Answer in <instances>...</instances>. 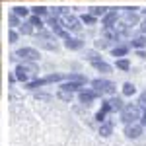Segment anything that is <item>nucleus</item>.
Listing matches in <instances>:
<instances>
[{
	"label": "nucleus",
	"instance_id": "nucleus-16",
	"mask_svg": "<svg viewBox=\"0 0 146 146\" xmlns=\"http://www.w3.org/2000/svg\"><path fill=\"white\" fill-rule=\"evenodd\" d=\"M27 22L31 23V25H33L37 31H39V29H45V25H47L45 18H41V16H35V14H31V16L27 18Z\"/></svg>",
	"mask_w": 146,
	"mask_h": 146
},
{
	"label": "nucleus",
	"instance_id": "nucleus-12",
	"mask_svg": "<svg viewBox=\"0 0 146 146\" xmlns=\"http://www.w3.org/2000/svg\"><path fill=\"white\" fill-rule=\"evenodd\" d=\"M92 66H94V70H98V72H101V74H111L113 72V66L109 64V62H105L103 58H98V60H94V62H90Z\"/></svg>",
	"mask_w": 146,
	"mask_h": 146
},
{
	"label": "nucleus",
	"instance_id": "nucleus-11",
	"mask_svg": "<svg viewBox=\"0 0 146 146\" xmlns=\"http://www.w3.org/2000/svg\"><path fill=\"white\" fill-rule=\"evenodd\" d=\"M58 90H66V92L76 94V92H82V90H84V84H82V82H74V80H64V82H60Z\"/></svg>",
	"mask_w": 146,
	"mask_h": 146
},
{
	"label": "nucleus",
	"instance_id": "nucleus-24",
	"mask_svg": "<svg viewBox=\"0 0 146 146\" xmlns=\"http://www.w3.org/2000/svg\"><path fill=\"white\" fill-rule=\"evenodd\" d=\"M136 94V86L133 82H125L123 84V96L125 98H131V96H135Z\"/></svg>",
	"mask_w": 146,
	"mask_h": 146
},
{
	"label": "nucleus",
	"instance_id": "nucleus-17",
	"mask_svg": "<svg viewBox=\"0 0 146 146\" xmlns=\"http://www.w3.org/2000/svg\"><path fill=\"white\" fill-rule=\"evenodd\" d=\"M129 49H131V45H117L111 49V56H115V58H123V56L129 55Z\"/></svg>",
	"mask_w": 146,
	"mask_h": 146
},
{
	"label": "nucleus",
	"instance_id": "nucleus-4",
	"mask_svg": "<svg viewBox=\"0 0 146 146\" xmlns=\"http://www.w3.org/2000/svg\"><path fill=\"white\" fill-rule=\"evenodd\" d=\"M39 58H41V53L35 47H22L12 55V60H23V62H37Z\"/></svg>",
	"mask_w": 146,
	"mask_h": 146
},
{
	"label": "nucleus",
	"instance_id": "nucleus-28",
	"mask_svg": "<svg viewBox=\"0 0 146 146\" xmlns=\"http://www.w3.org/2000/svg\"><path fill=\"white\" fill-rule=\"evenodd\" d=\"M80 20H82V23H86V25H96L98 23V18L94 14H82Z\"/></svg>",
	"mask_w": 146,
	"mask_h": 146
},
{
	"label": "nucleus",
	"instance_id": "nucleus-19",
	"mask_svg": "<svg viewBox=\"0 0 146 146\" xmlns=\"http://www.w3.org/2000/svg\"><path fill=\"white\" fill-rule=\"evenodd\" d=\"M111 133H113V123L111 121H103V123H100V135L103 136V138L111 136Z\"/></svg>",
	"mask_w": 146,
	"mask_h": 146
},
{
	"label": "nucleus",
	"instance_id": "nucleus-2",
	"mask_svg": "<svg viewBox=\"0 0 146 146\" xmlns=\"http://www.w3.org/2000/svg\"><path fill=\"white\" fill-rule=\"evenodd\" d=\"M14 74H16V80L18 82L27 84V82H31V78L37 76V68H35L33 62H20L16 66V70H14Z\"/></svg>",
	"mask_w": 146,
	"mask_h": 146
},
{
	"label": "nucleus",
	"instance_id": "nucleus-5",
	"mask_svg": "<svg viewBox=\"0 0 146 146\" xmlns=\"http://www.w3.org/2000/svg\"><path fill=\"white\" fill-rule=\"evenodd\" d=\"M60 23L66 27L70 33H80V31H82V20H80L78 16L70 14V12H66V14L60 16Z\"/></svg>",
	"mask_w": 146,
	"mask_h": 146
},
{
	"label": "nucleus",
	"instance_id": "nucleus-38",
	"mask_svg": "<svg viewBox=\"0 0 146 146\" xmlns=\"http://www.w3.org/2000/svg\"><path fill=\"white\" fill-rule=\"evenodd\" d=\"M144 129H146V127H144Z\"/></svg>",
	"mask_w": 146,
	"mask_h": 146
},
{
	"label": "nucleus",
	"instance_id": "nucleus-23",
	"mask_svg": "<svg viewBox=\"0 0 146 146\" xmlns=\"http://www.w3.org/2000/svg\"><path fill=\"white\" fill-rule=\"evenodd\" d=\"M115 66L119 68V70H123V72H127V70H131V60H129L127 56L117 58V60H115Z\"/></svg>",
	"mask_w": 146,
	"mask_h": 146
},
{
	"label": "nucleus",
	"instance_id": "nucleus-36",
	"mask_svg": "<svg viewBox=\"0 0 146 146\" xmlns=\"http://www.w3.org/2000/svg\"><path fill=\"white\" fill-rule=\"evenodd\" d=\"M140 123H142V125L146 127V107L142 109V117H140Z\"/></svg>",
	"mask_w": 146,
	"mask_h": 146
},
{
	"label": "nucleus",
	"instance_id": "nucleus-29",
	"mask_svg": "<svg viewBox=\"0 0 146 146\" xmlns=\"http://www.w3.org/2000/svg\"><path fill=\"white\" fill-rule=\"evenodd\" d=\"M109 45H111V43H109L105 37H100L98 41H94V47H96L98 51H100V49H101V51H103V49H109Z\"/></svg>",
	"mask_w": 146,
	"mask_h": 146
},
{
	"label": "nucleus",
	"instance_id": "nucleus-3",
	"mask_svg": "<svg viewBox=\"0 0 146 146\" xmlns=\"http://www.w3.org/2000/svg\"><path fill=\"white\" fill-rule=\"evenodd\" d=\"M90 86L98 92L100 96H115V92H117L115 82H111V80H107V78H96V80H92Z\"/></svg>",
	"mask_w": 146,
	"mask_h": 146
},
{
	"label": "nucleus",
	"instance_id": "nucleus-6",
	"mask_svg": "<svg viewBox=\"0 0 146 146\" xmlns=\"http://www.w3.org/2000/svg\"><path fill=\"white\" fill-rule=\"evenodd\" d=\"M142 131H144V125H142V123H129V125H125V136L131 138V140L140 138Z\"/></svg>",
	"mask_w": 146,
	"mask_h": 146
},
{
	"label": "nucleus",
	"instance_id": "nucleus-9",
	"mask_svg": "<svg viewBox=\"0 0 146 146\" xmlns=\"http://www.w3.org/2000/svg\"><path fill=\"white\" fill-rule=\"evenodd\" d=\"M117 22H119V12H117V8H109V12L101 18V25L103 27H115Z\"/></svg>",
	"mask_w": 146,
	"mask_h": 146
},
{
	"label": "nucleus",
	"instance_id": "nucleus-22",
	"mask_svg": "<svg viewBox=\"0 0 146 146\" xmlns=\"http://www.w3.org/2000/svg\"><path fill=\"white\" fill-rule=\"evenodd\" d=\"M18 31H20L22 35H33L35 33V27L29 22H22V25L18 27Z\"/></svg>",
	"mask_w": 146,
	"mask_h": 146
},
{
	"label": "nucleus",
	"instance_id": "nucleus-34",
	"mask_svg": "<svg viewBox=\"0 0 146 146\" xmlns=\"http://www.w3.org/2000/svg\"><path fill=\"white\" fill-rule=\"evenodd\" d=\"M136 55L140 56V58H146V51L144 49H136Z\"/></svg>",
	"mask_w": 146,
	"mask_h": 146
},
{
	"label": "nucleus",
	"instance_id": "nucleus-13",
	"mask_svg": "<svg viewBox=\"0 0 146 146\" xmlns=\"http://www.w3.org/2000/svg\"><path fill=\"white\" fill-rule=\"evenodd\" d=\"M107 113H113V111H111V105H109V101L105 100L103 103H101V109L96 113V121H98V123H103V121H107Z\"/></svg>",
	"mask_w": 146,
	"mask_h": 146
},
{
	"label": "nucleus",
	"instance_id": "nucleus-21",
	"mask_svg": "<svg viewBox=\"0 0 146 146\" xmlns=\"http://www.w3.org/2000/svg\"><path fill=\"white\" fill-rule=\"evenodd\" d=\"M14 14L16 16H20L22 20H25V18H29L31 16V8H25V6H14Z\"/></svg>",
	"mask_w": 146,
	"mask_h": 146
},
{
	"label": "nucleus",
	"instance_id": "nucleus-20",
	"mask_svg": "<svg viewBox=\"0 0 146 146\" xmlns=\"http://www.w3.org/2000/svg\"><path fill=\"white\" fill-rule=\"evenodd\" d=\"M129 45L133 47V49H144L146 47V33H142V35H138V37H135Z\"/></svg>",
	"mask_w": 146,
	"mask_h": 146
},
{
	"label": "nucleus",
	"instance_id": "nucleus-10",
	"mask_svg": "<svg viewBox=\"0 0 146 146\" xmlns=\"http://www.w3.org/2000/svg\"><path fill=\"white\" fill-rule=\"evenodd\" d=\"M62 45L66 47L68 51H80V49H84V41L80 37H70L68 35L66 39H62Z\"/></svg>",
	"mask_w": 146,
	"mask_h": 146
},
{
	"label": "nucleus",
	"instance_id": "nucleus-33",
	"mask_svg": "<svg viewBox=\"0 0 146 146\" xmlns=\"http://www.w3.org/2000/svg\"><path fill=\"white\" fill-rule=\"evenodd\" d=\"M138 103H140L142 107H146V92H142V94L138 96Z\"/></svg>",
	"mask_w": 146,
	"mask_h": 146
},
{
	"label": "nucleus",
	"instance_id": "nucleus-37",
	"mask_svg": "<svg viewBox=\"0 0 146 146\" xmlns=\"http://www.w3.org/2000/svg\"><path fill=\"white\" fill-rule=\"evenodd\" d=\"M142 14H144V16H146V8H144V10H142Z\"/></svg>",
	"mask_w": 146,
	"mask_h": 146
},
{
	"label": "nucleus",
	"instance_id": "nucleus-7",
	"mask_svg": "<svg viewBox=\"0 0 146 146\" xmlns=\"http://www.w3.org/2000/svg\"><path fill=\"white\" fill-rule=\"evenodd\" d=\"M123 22H127L131 27L133 25H140V14H138V8H123Z\"/></svg>",
	"mask_w": 146,
	"mask_h": 146
},
{
	"label": "nucleus",
	"instance_id": "nucleus-8",
	"mask_svg": "<svg viewBox=\"0 0 146 146\" xmlns=\"http://www.w3.org/2000/svg\"><path fill=\"white\" fill-rule=\"evenodd\" d=\"M98 98H100V94L94 90V88H84L82 92H78V100H80V103H84V105L94 103V100H98Z\"/></svg>",
	"mask_w": 146,
	"mask_h": 146
},
{
	"label": "nucleus",
	"instance_id": "nucleus-26",
	"mask_svg": "<svg viewBox=\"0 0 146 146\" xmlns=\"http://www.w3.org/2000/svg\"><path fill=\"white\" fill-rule=\"evenodd\" d=\"M8 25H10L12 29H16V27H20V25H22V18H20V16H16V14L12 12L10 16H8Z\"/></svg>",
	"mask_w": 146,
	"mask_h": 146
},
{
	"label": "nucleus",
	"instance_id": "nucleus-32",
	"mask_svg": "<svg viewBox=\"0 0 146 146\" xmlns=\"http://www.w3.org/2000/svg\"><path fill=\"white\" fill-rule=\"evenodd\" d=\"M18 39H20V33L10 27V31H8V43H18Z\"/></svg>",
	"mask_w": 146,
	"mask_h": 146
},
{
	"label": "nucleus",
	"instance_id": "nucleus-25",
	"mask_svg": "<svg viewBox=\"0 0 146 146\" xmlns=\"http://www.w3.org/2000/svg\"><path fill=\"white\" fill-rule=\"evenodd\" d=\"M107 12H109V8H105V6H92L90 8V14H94L96 18H103Z\"/></svg>",
	"mask_w": 146,
	"mask_h": 146
},
{
	"label": "nucleus",
	"instance_id": "nucleus-31",
	"mask_svg": "<svg viewBox=\"0 0 146 146\" xmlns=\"http://www.w3.org/2000/svg\"><path fill=\"white\" fill-rule=\"evenodd\" d=\"M66 80H74V82H82V84H86L88 78L86 76H82V74H76V72H72V74H66Z\"/></svg>",
	"mask_w": 146,
	"mask_h": 146
},
{
	"label": "nucleus",
	"instance_id": "nucleus-35",
	"mask_svg": "<svg viewBox=\"0 0 146 146\" xmlns=\"http://www.w3.org/2000/svg\"><path fill=\"white\" fill-rule=\"evenodd\" d=\"M140 33H146V18L140 22Z\"/></svg>",
	"mask_w": 146,
	"mask_h": 146
},
{
	"label": "nucleus",
	"instance_id": "nucleus-1",
	"mask_svg": "<svg viewBox=\"0 0 146 146\" xmlns=\"http://www.w3.org/2000/svg\"><path fill=\"white\" fill-rule=\"evenodd\" d=\"M142 105L140 103H127L123 107V111L119 113L121 117V123L129 125V123H140V117H142Z\"/></svg>",
	"mask_w": 146,
	"mask_h": 146
},
{
	"label": "nucleus",
	"instance_id": "nucleus-30",
	"mask_svg": "<svg viewBox=\"0 0 146 146\" xmlns=\"http://www.w3.org/2000/svg\"><path fill=\"white\" fill-rule=\"evenodd\" d=\"M56 98H60V100H64V101H72L74 94L72 92H66V90H58L56 92Z\"/></svg>",
	"mask_w": 146,
	"mask_h": 146
},
{
	"label": "nucleus",
	"instance_id": "nucleus-27",
	"mask_svg": "<svg viewBox=\"0 0 146 146\" xmlns=\"http://www.w3.org/2000/svg\"><path fill=\"white\" fill-rule=\"evenodd\" d=\"M84 56H86V60H88V62H94V60L101 58V55L98 53V49H88V51L84 53Z\"/></svg>",
	"mask_w": 146,
	"mask_h": 146
},
{
	"label": "nucleus",
	"instance_id": "nucleus-18",
	"mask_svg": "<svg viewBox=\"0 0 146 146\" xmlns=\"http://www.w3.org/2000/svg\"><path fill=\"white\" fill-rule=\"evenodd\" d=\"M64 80H66V74H58V72L43 76V82H45V86H47V84H53V82H64Z\"/></svg>",
	"mask_w": 146,
	"mask_h": 146
},
{
	"label": "nucleus",
	"instance_id": "nucleus-15",
	"mask_svg": "<svg viewBox=\"0 0 146 146\" xmlns=\"http://www.w3.org/2000/svg\"><path fill=\"white\" fill-rule=\"evenodd\" d=\"M37 47L39 49H45V51H51V53H56L58 51V45H56L53 39H37Z\"/></svg>",
	"mask_w": 146,
	"mask_h": 146
},
{
	"label": "nucleus",
	"instance_id": "nucleus-14",
	"mask_svg": "<svg viewBox=\"0 0 146 146\" xmlns=\"http://www.w3.org/2000/svg\"><path fill=\"white\" fill-rule=\"evenodd\" d=\"M107 101H109V105H111V111L113 113H115V111L121 113V111H123V107L127 105V103L123 101V98H119V96H109V100H107Z\"/></svg>",
	"mask_w": 146,
	"mask_h": 146
}]
</instances>
